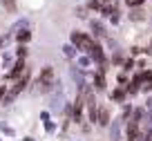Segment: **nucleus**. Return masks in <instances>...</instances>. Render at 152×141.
<instances>
[{"instance_id":"nucleus-1","label":"nucleus","mask_w":152,"mask_h":141,"mask_svg":"<svg viewBox=\"0 0 152 141\" xmlns=\"http://www.w3.org/2000/svg\"><path fill=\"white\" fill-rule=\"evenodd\" d=\"M83 94H85L87 121L96 126V121H99V101H96V94H94V87H92V83H87L85 87H83Z\"/></svg>"},{"instance_id":"nucleus-2","label":"nucleus","mask_w":152,"mask_h":141,"mask_svg":"<svg viewBox=\"0 0 152 141\" xmlns=\"http://www.w3.org/2000/svg\"><path fill=\"white\" fill-rule=\"evenodd\" d=\"M69 43L78 49V52L87 54V52H90V47H92V43H94V38H92V34H85V32H72Z\"/></svg>"},{"instance_id":"nucleus-3","label":"nucleus","mask_w":152,"mask_h":141,"mask_svg":"<svg viewBox=\"0 0 152 141\" xmlns=\"http://www.w3.org/2000/svg\"><path fill=\"white\" fill-rule=\"evenodd\" d=\"M36 85H38L40 92H52V90H54L56 81H54V67L52 65H45L43 70H40V76H38Z\"/></svg>"},{"instance_id":"nucleus-4","label":"nucleus","mask_w":152,"mask_h":141,"mask_svg":"<svg viewBox=\"0 0 152 141\" xmlns=\"http://www.w3.org/2000/svg\"><path fill=\"white\" fill-rule=\"evenodd\" d=\"M27 70H29V67H27V63H25L23 58H16V61H14V65H11V70H9V74H7V79L16 83V81H18V79H20V76H23Z\"/></svg>"},{"instance_id":"nucleus-5","label":"nucleus","mask_w":152,"mask_h":141,"mask_svg":"<svg viewBox=\"0 0 152 141\" xmlns=\"http://www.w3.org/2000/svg\"><path fill=\"white\" fill-rule=\"evenodd\" d=\"M90 32H92V36H94V40L107 36V27H105V23H103V20H99V18L90 20Z\"/></svg>"},{"instance_id":"nucleus-6","label":"nucleus","mask_w":152,"mask_h":141,"mask_svg":"<svg viewBox=\"0 0 152 141\" xmlns=\"http://www.w3.org/2000/svg\"><path fill=\"white\" fill-rule=\"evenodd\" d=\"M125 139L128 141H143V130L137 123H125Z\"/></svg>"},{"instance_id":"nucleus-7","label":"nucleus","mask_w":152,"mask_h":141,"mask_svg":"<svg viewBox=\"0 0 152 141\" xmlns=\"http://www.w3.org/2000/svg\"><path fill=\"white\" fill-rule=\"evenodd\" d=\"M110 123H112V112H110V105H99V121H96V126L110 128Z\"/></svg>"},{"instance_id":"nucleus-8","label":"nucleus","mask_w":152,"mask_h":141,"mask_svg":"<svg viewBox=\"0 0 152 141\" xmlns=\"http://www.w3.org/2000/svg\"><path fill=\"white\" fill-rule=\"evenodd\" d=\"M121 126H125V121L121 117L112 119V123H110V141H119L121 137Z\"/></svg>"},{"instance_id":"nucleus-9","label":"nucleus","mask_w":152,"mask_h":141,"mask_svg":"<svg viewBox=\"0 0 152 141\" xmlns=\"http://www.w3.org/2000/svg\"><path fill=\"white\" fill-rule=\"evenodd\" d=\"M92 87H94V92H107V79H105V74H92Z\"/></svg>"},{"instance_id":"nucleus-10","label":"nucleus","mask_w":152,"mask_h":141,"mask_svg":"<svg viewBox=\"0 0 152 141\" xmlns=\"http://www.w3.org/2000/svg\"><path fill=\"white\" fill-rule=\"evenodd\" d=\"M125 92H128V96H137L139 92H141V74H134L132 79H130V83H128V87H125Z\"/></svg>"},{"instance_id":"nucleus-11","label":"nucleus","mask_w":152,"mask_h":141,"mask_svg":"<svg viewBox=\"0 0 152 141\" xmlns=\"http://www.w3.org/2000/svg\"><path fill=\"white\" fill-rule=\"evenodd\" d=\"M125 99H128V92H125V87H119V85H116V87L114 90H110V101H112V103H125Z\"/></svg>"},{"instance_id":"nucleus-12","label":"nucleus","mask_w":152,"mask_h":141,"mask_svg":"<svg viewBox=\"0 0 152 141\" xmlns=\"http://www.w3.org/2000/svg\"><path fill=\"white\" fill-rule=\"evenodd\" d=\"M143 121H145V108H143V105H134L132 117L128 119V123H137V126H141Z\"/></svg>"},{"instance_id":"nucleus-13","label":"nucleus","mask_w":152,"mask_h":141,"mask_svg":"<svg viewBox=\"0 0 152 141\" xmlns=\"http://www.w3.org/2000/svg\"><path fill=\"white\" fill-rule=\"evenodd\" d=\"M29 40H31V32H29L27 27L20 29V32H16V43H18V45H27Z\"/></svg>"},{"instance_id":"nucleus-14","label":"nucleus","mask_w":152,"mask_h":141,"mask_svg":"<svg viewBox=\"0 0 152 141\" xmlns=\"http://www.w3.org/2000/svg\"><path fill=\"white\" fill-rule=\"evenodd\" d=\"M125 58H128V56H123V52H121V49H114L112 58H110V65H112V67H119V65H123Z\"/></svg>"},{"instance_id":"nucleus-15","label":"nucleus","mask_w":152,"mask_h":141,"mask_svg":"<svg viewBox=\"0 0 152 141\" xmlns=\"http://www.w3.org/2000/svg\"><path fill=\"white\" fill-rule=\"evenodd\" d=\"M63 54H65V56L69 58V61L78 58V49H76V47L72 45V43H65V45H63Z\"/></svg>"},{"instance_id":"nucleus-16","label":"nucleus","mask_w":152,"mask_h":141,"mask_svg":"<svg viewBox=\"0 0 152 141\" xmlns=\"http://www.w3.org/2000/svg\"><path fill=\"white\" fill-rule=\"evenodd\" d=\"M121 70H123L125 74H128V72H134V70H137V58L128 56V58L123 61V67H121Z\"/></svg>"},{"instance_id":"nucleus-17","label":"nucleus","mask_w":152,"mask_h":141,"mask_svg":"<svg viewBox=\"0 0 152 141\" xmlns=\"http://www.w3.org/2000/svg\"><path fill=\"white\" fill-rule=\"evenodd\" d=\"M76 63H78V67H81V70H87V67H90L94 61H92V58L87 56V54H83V56H78V58H76Z\"/></svg>"},{"instance_id":"nucleus-18","label":"nucleus","mask_w":152,"mask_h":141,"mask_svg":"<svg viewBox=\"0 0 152 141\" xmlns=\"http://www.w3.org/2000/svg\"><path fill=\"white\" fill-rule=\"evenodd\" d=\"M132 110H134V105H130V103H125V105H123V112H121V119H123L125 123H128V119L132 117Z\"/></svg>"},{"instance_id":"nucleus-19","label":"nucleus","mask_w":152,"mask_h":141,"mask_svg":"<svg viewBox=\"0 0 152 141\" xmlns=\"http://www.w3.org/2000/svg\"><path fill=\"white\" fill-rule=\"evenodd\" d=\"M116 83H119V87H128L130 79L125 76V72H119V76H116Z\"/></svg>"},{"instance_id":"nucleus-20","label":"nucleus","mask_w":152,"mask_h":141,"mask_svg":"<svg viewBox=\"0 0 152 141\" xmlns=\"http://www.w3.org/2000/svg\"><path fill=\"white\" fill-rule=\"evenodd\" d=\"M16 58H27V45H18V49H16Z\"/></svg>"},{"instance_id":"nucleus-21","label":"nucleus","mask_w":152,"mask_h":141,"mask_svg":"<svg viewBox=\"0 0 152 141\" xmlns=\"http://www.w3.org/2000/svg\"><path fill=\"white\" fill-rule=\"evenodd\" d=\"M110 23H112V25H119L121 23V11L119 9H114V14L110 16Z\"/></svg>"},{"instance_id":"nucleus-22","label":"nucleus","mask_w":152,"mask_h":141,"mask_svg":"<svg viewBox=\"0 0 152 141\" xmlns=\"http://www.w3.org/2000/svg\"><path fill=\"white\" fill-rule=\"evenodd\" d=\"M125 5H128L130 9H137V7L143 5V0H125Z\"/></svg>"},{"instance_id":"nucleus-23","label":"nucleus","mask_w":152,"mask_h":141,"mask_svg":"<svg viewBox=\"0 0 152 141\" xmlns=\"http://www.w3.org/2000/svg\"><path fill=\"white\" fill-rule=\"evenodd\" d=\"M76 16L78 18H87V7H76Z\"/></svg>"},{"instance_id":"nucleus-24","label":"nucleus","mask_w":152,"mask_h":141,"mask_svg":"<svg viewBox=\"0 0 152 141\" xmlns=\"http://www.w3.org/2000/svg\"><path fill=\"white\" fill-rule=\"evenodd\" d=\"M141 54H143V49H141V47H137V45H134V47H132V49H130V56H132V58H137V56H141Z\"/></svg>"},{"instance_id":"nucleus-25","label":"nucleus","mask_w":152,"mask_h":141,"mask_svg":"<svg viewBox=\"0 0 152 141\" xmlns=\"http://www.w3.org/2000/svg\"><path fill=\"white\" fill-rule=\"evenodd\" d=\"M143 141H152V126L145 128V132H143Z\"/></svg>"},{"instance_id":"nucleus-26","label":"nucleus","mask_w":152,"mask_h":141,"mask_svg":"<svg viewBox=\"0 0 152 141\" xmlns=\"http://www.w3.org/2000/svg\"><path fill=\"white\" fill-rule=\"evenodd\" d=\"M45 130H47V132H54V130H56V126H54L52 121H45Z\"/></svg>"},{"instance_id":"nucleus-27","label":"nucleus","mask_w":152,"mask_h":141,"mask_svg":"<svg viewBox=\"0 0 152 141\" xmlns=\"http://www.w3.org/2000/svg\"><path fill=\"white\" fill-rule=\"evenodd\" d=\"M143 108H145L148 112H152V94L148 96V101H145V105H143Z\"/></svg>"},{"instance_id":"nucleus-28","label":"nucleus","mask_w":152,"mask_h":141,"mask_svg":"<svg viewBox=\"0 0 152 141\" xmlns=\"http://www.w3.org/2000/svg\"><path fill=\"white\" fill-rule=\"evenodd\" d=\"M143 18V11H137V9H134L132 11V20H141Z\"/></svg>"},{"instance_id":"nucleus-29","label":"nucleus","mask_w":152,"mask_h":141,"mask_svg":"<svg viewBox=\"0 0 152 141\" xmlns=\"http://www.w3.org/2000/svg\"><path fill=\"white\" fill-rule=\"evenodd\" d=\"M101 2H103V5H110V2H112V0H101Z\"/></svg>"},{"instance_id":"nucleus-30","label":"nucleus","mask_w":152,"mask_h":141,"mask_svg":"<svg viewBox=\"0 0 152 141\" xmlns=\"http://www.w3.org/2000/svg\"><path fill=\"white\" fill-rule=\"evenodd\" d=\"M150 52H152V40H150Z\"/></svg>"}]
</instances>
